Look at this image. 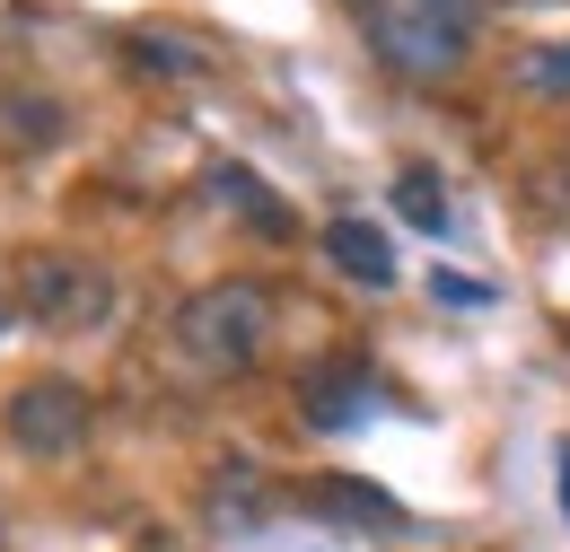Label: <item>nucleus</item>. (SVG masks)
Masks as SVG:
<instances>
[{
  "label": "nucleus",
  "instance_id": "obj_1",
  "mask_svg": "<svg viewBox=\"0 0 570 552\" xmlns=\"http://www.w3.org/2000/svg\"><path fill=\"white\" fill-rule=\"evenodd\" d=\"M176 351L194 377H246L264 351H273V289L246 273L203 280L185 307H176Z\"/></svg>",
  "mask_w": 570,
  "mask_h": 552
},
{
  "label": "nucleus",
  "instance_id": "obj_2",
  "mask_svg": "<svg viewBox=\"0 0 570 552\" xmlns=\"http://www.w3.org/2000/svg\"><path fill=\"white\" fill-rule=\"evenodd\" d=\"M9 298L45 334H106L115 307H124V280L106 273L97 255H79V246H27L18 273H9Z\"/></svg>",
  "mask_w": 570,
  "mask_h": 552
},
{
  "label": "nucleus",
  "instance_id": "obj_3",
  "mask_svg": "<svg viewBox=\"0 0 570 552\" xmlns=\"http://www.w3.org/2000/svg\"><path fill=\"white\" fill-rule=\"evenodd\" d=\"M9 447L18 456H36V465H62V456H79L88 447V430H97V395L79 386V377H62V368H45V377H18L9 386Z\"/></svg>",
  "mask_w": 570,
  "mask_h": 552
},
{
  "label": "nucleus",
  "instance_id": "obj_4",
  "mask_svg": "<svg viewBox=\"0 0 570 552\" xmlns=\"http://www.w3.org/2000/svg\"><path fill=\"white\" fill-rule=\"evenodd\" d=\"M62 140H71V106L53 88H27V79L0 88V158H45Z\"/></svg>",
  "mask_w": 570,
  "mask_h": 552
},
{
  "label": "nucleus",
  "instance_id": "obj_5",
  "mask_svg": "<svg viewBox=\"0 0 570 552\" xmlns=\"http://www.w3.org/2000/svg\"><path fill=\"white\" fill-rule=\"evenodd\" d=\"M273 509H282L273 474H255L246 456H219V465H212V483H203V518H212L219 535H255Z\"/></svg>",
  "mask_w": 570,
  "mask_h": 552
},
{
  "label": "nucleus",
  "instance_id": "obj_6",
  "mask_svg": "<svg viewBox=\"0 0 570 552\" xmlns=\"http://www.w3.org/2000/svg\"><path fill=\"white\" fill-rule=\"evenodd\" d=\"M325 264L334 273H352V280H368V289H386L395 280V246H386V228H368V219H325Z\"/></svg>",
  "mask_w": 570,
  "mask_h": 552
},
{
  "label": "nucleus",
  "instance_id": "obj_7",
  "mask_svg": "<svg viewBox=\"0 0 570 552\" xmlns=\"http://www.w3.org/2000/svg\"><path fill=\"white\" fill-rule=\"evenodd\" d=\"M212 185H219V203L237 210V219H255L264 237H289V210L273 203V194H264V185H255L246 167H212Z\"/></svg>",
  "mask_w": 570,
  "mask_h": 552
},
{
  "label": "nucleus",
  "instance_id": "obj_8",
  "mask_svg": "<svg viewBox=\"0 0 570 552\" xmlns=\"http://www.w3.org/2000/svg\"><path fill=\"white\" fill-rule=\"evenodd\" d=\"M352 386H360L352 368H325V377L307 368V395H298V404H307V421H325V430H334V421L368 413V395H352Z\"/></svg>",
  "mask_w": 570,
  "mask_h": 552
},
{
  "label": "nucleus",
  "instance_id": "obj_9",
  "mask_svg": "<svg viewBox=\"0 0 570 552\" xmlns=\"http://www.w3.org/2000/svg\"><path fill=\"white\" fill-rule=\"evenodd\" d=\"M132 53H141L149 70H212V53H203V45H185L176 27H141V36H132Z\"/></svg>",
  "mask_w": 570,
  "mask_h": 552
},
{
  "label": "nucleus",
  "instance_id": "obj_10",
  "mask_svg": "<svg viewBox=\"0 0 570 552\" xmlns=\"http://www.w3.org/2000/svg\"><path fill=\"white\" fill-rule=\"evenodd\" d=\"M395 203H404V219H413V228H430V237L448 228V203H439L430 167H404V176H395Z\"/></svg>",
  "mask_w": 570,
  "mask_h": 552
},
{
  "label": "nucleus",
  "instance_id": "obj_11",
  "mask_svg": "<svg viewBox=\"0 0 570 552\" xmlns=\"http://www.w3.org/2000/svg\"><path fill=\"white\" fill-rule=\"evenodd\" d=\"M527 79H535V88H570V45H553V53H527Z\"/></svg>",
  "mask_w": 570,
  "mask_h": 552
},
{
  "label": "nucleus",
  "instance_id": "obj_12",
  "mask_svg": "<svg viewBox=\"0 0 570 552\" xmlns=\"http://www.w3.org/2000/svg\"><path fill=\"white\" fill-rule=\"evenodd\" d=\"M430 289H439V298H448V307H483V298H492V289H483V280H456V273H439V280H430Z\"/></svg>",
  "mask_w": 570,
  "mask_h": 552
},
{
  "label": "nucleus",
  "instance_id": "obj_13",
  "mask_svg": "<svg viewBox=\"0 0 570 552\" xmlns=\"http://www.w3.org/2000/svg\"><path fill=\"white\" fill-rule=\"evenodd\" d=\"M132 552H185V544H176L167 526H141V535H132Z\"/></svg>",
  "mask_w": 570,
  "mask_h": 552
},
{
  "label": "nucleus",
  "instance_id": "obj_14",
  "mask_svg": "<svg viewBox=\"0 0 570 552\" xmlns=\"http://www.w3.org/2000/svg\"><path fill=\"white\" fill-rule=\"evenodd\" d=\"M9 316H18V298H9V280H0V325H9Z\"/></svg>",
  "mask_w": 570,
  "mask_h": 552
},
{
  "label": "nucleus",
  "instance_id": "obj_15",
  "mask_svg": "<svg viewBox=\"0 0 570 552\" xmlns=\"http://www.w3.org/2000/svg\"><path fill=\"white\" fill-rule=\"evenodd\" d=\"M562 509H570V447H562Z\"/></svg>",
  "mask_w": 570,
  "mask_h": 552
},
{
  "label": "nucleus",
  "instance_id": "obj_16",
  "mask_svg": "<svg viewBox=\"0 0 570 552\" xmlns=\"http://www.w3.org/2000/svg\"><path fill=\"white\" fill-rule=\"evenodd\" d=\"M0 552H9V509H0Z\"/></svg>",
  "mask_w": 570,
  "mask_h": 552
}]
</instances>
